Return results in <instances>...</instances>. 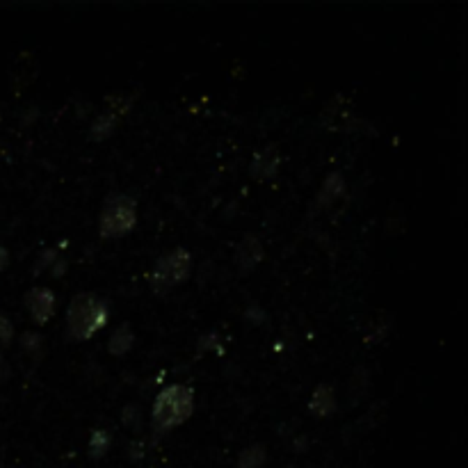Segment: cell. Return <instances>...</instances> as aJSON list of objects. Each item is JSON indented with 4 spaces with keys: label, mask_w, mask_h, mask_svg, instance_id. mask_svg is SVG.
Returning a JSON list of instances; mask_svg holds the SVG:
<instances>
[{
    "label": "cell",
    "mask_w": 468,
    "mask_h": 468,
    "mask_svg": "<svg viewBox=\"0 0 468 468\" xmlns=\"http://www.w3.org/2000/svg\"><path fill=\"white\" fill-rule=\"evenodd\" d=\"M194 412V391L190 386L171 384L158 393L151 412V427L155 434H165L183 425Z\"/></svg>",
    "instance_id": "obj_1"
},
{
    "label": "cell",
    "mask_w": 468,
    "mask_h": 468,
    "mask_svg": "<svg viewBox=\"0 0 468 468\" xmlns=\"http://www.w3.org/2000/svg\"><path fill=\"white\" fill-rule=\"evenodd\" d=\"M108 322V304L92 292H80L69 302L67 334L71 341H89Z\"/></svg>",
    "instance_id": "obj_2"
},
{
    "label": "cell",
    "mask_w": 468,
    "mask_h": 468,
    "mask_svg": "<svg viewBox=\"0 0 468 468\" xmlns=\"http://www.w3.org/2000/svg\"><path fill=\"white\" fill-rule=\"evenodd\" d=\"M137 224V201L128 194H110L101 210V224L98 231L108 240L126 235Z\"/></svg>",
    "instance_id": "obj_3"
},
{
    "label": "cell",
    "mask_w": 468,
    "mask_h": 468,
    "mask_svg": "<svg viewBox=\"0 0 468 468\" xmlns=\"http://www.w3.org/2000/svg\"><path fill=\"white\" fill-rule=\"evenodd\" d=\"M192 270V256L187 249H174L165 254L162 258L155 263L153 272H151V286L155 292H165L171 286L183 283L187 276H190Z\"/></svg>",
    "instance_id": "obj_4"
},
{
    "label": "cell",
    "mask_w": 468,
    "mask_h": 468,
    "mask_svg": "<svg viewBox=\"0 0 468 468\" xmlns=\"http://www.w3.org/2000/svg\"><path fill=\"white\" fill-rule=\"evenodd\" d=\"M55 295L48 288H32L26 295V306L30 311V318L35 320L37 325H46L48 320L55 313Z\"/></svg>",
    "instance_id": "obj_5"
},
{
    "label": "cell",
    "mask_w": 468,
    "mask_h": 468,
    "mask_svg": "<svg viewBox=\"0 0 468 468\" xmlns=\"http://www.w3.org/2000/svg\"><path fill=\"white\" fill-rule=\"evenodd\" d=\"M263 256H265V251H263V244L258 237L244 235V240L237 244V249H235V265L242 274H249L260 265Z\"/></svg>",
    "instance_id": "obj_6"
},
{
    "label": "cell",
    "mask_w": 468,
    "mask_h": 468,
    "mask_svg": "<svg viewBox=\"0 0 468 468\" xmlns=\"http://www.w3.org/2000/svg\"><path fill=\"white\" fill-rule=\"evenodd\" d=\"M309 409H311V414H315L318 418L332 416L336 409H338V405H336L334 389L329 384H320L313 391V396H311V402H309Z\"/></svg>",
    "instance_id": "obj_7"
},
{
    "label": "cell",
    "mask_w": 468,
    "mask_h": 468,
    "mask_svg": "<svg viewBox=\"0 0 468 468\" xmlns=\"http://www.w3.org/2000/svg\"><path fill=\"white\" fill-rule=\"evenodd\" d=\"M279 171V153L274 146H267L251 162V176L254 178H274Z\"/></svg>",
    "instance_id": "obj_8"
},
{
    "label": "cell",
    "mask_w": 468,
    "mask_h": 468,
    "mask_svg": "<svg viewBox=\"0 0 468 468\" xmlns=\"http://www.w3.org/2000/svg\"><path fill=\"white\" fill-rule=\"evenodd\" d=\"M133 343H135V334L130 332L128 325H121L110 336L108 352H110V354H114V357H121V354H126L130 348H133Z\"/></svg>",
    "instance_id": "obj_9"
},
{
    "label": "cell",
    "mask_w": 468,
    "mask_h": 468,
    "mask_svg": "<svg viewBox=\"0 0 468 468\" xmlns=\"http://www.w3.org/2000/svg\"><path fill=\"white\" fill-rule=\"evenodd\" d=\"M343 190H345V178L338 174V171H334V174L327 176L322 183V190H320V196H318L320 206H329V203H334L343 194Z\"/></svg>",
    "instance_id": "obj_10"
},
{
    "label": "cell",
    "mask_w": 468,
    "mask_h": 468,
    "mask_svg": "<svg viewBox=\"0 0 468 468\" xmlns=\"http://www.w3.org/2000/svg\"><path fill=\"white\" fill-rule=\"evenodd\" d=\"M117 119H119V112H103L98 114V117L94 119L92 128H89V137L92 139H105L110 137L114 133V126H117Z\"/></svg>",
    "instance_id": "obj_11"
},
{
    "label": "cell",
    "mask_w": 468,
    "mask_h": 468,
    "mask_svg": "<svg viewBox=\"0 0 468 468\" xmlns=\"http://www.w3.org/2000/svg\"><path fill=\"white\" fill-rule=\"evenodd\" d=\"M267 462V453L260 443H254V446L244 448L240 457H237V468H263Z\"/></svg>",
    "instance_id": "obj_12"
},
{
    "label": "cell",
    "mask_w": 468,
    "mask_h": 468,
    "mask_svg": "<svg viewBox=\"0 0 468 468\" xmlns=\"http://www.w3.org/2000/svg\"><path fill=\"white\" fill-rule=\"evenodd\" d=\"M112 446V437L108 430H94L92 437H89V443H87V450L92 459H101L108 455V450Z\"/></svg>",
    "instance_id": "obj_13"
},
{
    "label": "cell",
    "mask_w": 468,
    "mask_h": 468,
    "mask_svg": "<svg viewBox=\"0 0 468 468\" xmlns=\"http://www.w3.org/2000/svg\"><path fill=\"white\" fill-rule=\"evenodd\" d=\"M21 348L26 350V352H37L39 348H42V334H37V332H26L21 336Z\"/></svg>",
    "instance_id": "obj_14"
},
{
    "label": "cell",
    "mask_w": 468,
    "mask_h": 468,
    "mask_svg": "<svg viewBox=\"0 0 468 468\" xmlns=\"http://www.w3.org/2000/svg\"><path fill=\"white\" fill-rule=\"evenodd\" d=\"M12 336H14V325L12 320L0 313V343L3 345H10L12 343Z\"/></svg>",
    "instance_id": "obj_15"
},
{
    "label": "cell",
    "mask_w": 468,
    "mask_h": 468,
    "mask_svg": "<svg viewBox=\"0 0 468 468\" xmlns=\"http://www.w3.org/2000/svg\"><path fill=\"white\" fill-rule=\"evenodd\" d=\"M196 348H199V352H208V350L219 348V334L217 332H208L206 336H201Z\"/></svg>",
    "instance_id": "obj_16"
},
{
    "label": "cell",
    "mask_w": 468,
    "mask_h": 468,
    "mask_svg": "<svg viewBox=\"0 0 468 468\" xmlns=\"http://www.w3.org/2000/svg\"><path fill=\"white\" fill-rule=\"evenodd\" d=\"M57 260V251L55 249H48V251H44L42 254V258H39V263L35 265V272L39 274V272H44L46 267H53V263Z\"/></svg>",
    "instance_id": "obj_17"
},
{
    "label": "cell",
    "mask_w": 468,
    "mask_h": 468,
    "mask_svg": "<svg viewBox=\"0 0 468 468\" xmlns=\"http://www.w3.org/2000/svg\"><path fill=\"white\" fill-rule=\"evenodd\" d=\"M121 416H124L126 425H137V421H142V412H139L137 405H128L124 407V412H121Z\"/></svg>",
    "instance_id": "obj_18"
},
{
    "label": "cell",
    "mask_w": 468,
    "mask_h": 468,
    "mask_svg": "<svg viewBox=\"0 0 468 468\" xmlns=\"http://www.w3.org/2000/svg\"><path fill=\"white\" fill-rule=\"evenodd\" d=\"M7 380H10V364H7L3 354H0V384H5Z\"/></svg>",
    "instance_id": "obj_19"
},
{
    "label": "cell",
    "mask_w": 468,
    "mask_h": 468,
    "mask_svg": "<svg viewBox=\"0 0 468 468\" xmlns=\"http://www.w3.org/2000/svg\"><path fill=\"white\" fill-rule=\"evenodd\" d=\"M64 270H67V260H64V258H60V256H57V260L53 263V267H51V272H53V276H62V274H64Z\"/></svg>",
    "instance_id": "obj_20"
},
{
    "label": "cell",
    "mask_w": 468,
    "mask_h": 468,
    "mask_svg": "<svg viewBox=\"0 0 468 468\" xmlns=\"http://www.w3.org/2000/svg\"><path fill=\"white\" fill-rule=\"evenodd\" d=\"M247 318H254L256 322H260V320H265V313H263L258 306H251V309H247Z\"/></svg>",
    "instance_id": "obj_21"
},
{
    "label": "cell",
    "mask_w": 468,
    "mask_h": 468,
    "mask_svg": "<svg viewBox=\"0 0 468 468\" xmlns=\"http://www.w3.org/2000/svg\"><path fill=\"white\" fill-rule=\"evenodd\" d=\"M10 265V251H7L5 247H0V272Z\"/></svg>",
    "instance_id": "obj_22"
}]
</instances>
